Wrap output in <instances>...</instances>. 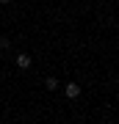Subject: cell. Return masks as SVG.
<instances>
[{
	"mask_svg": "<svg viewBox=\"0 0 119 124\" xmlns=\"http://www.w3.org/2000/svg\"><path fill=\"white\" fill-rule=\"evenodd\" d=\"M9 3H11V0H0V6H9Z\"/></svg>",
	"mask_w": 119,
	"mask_h": 124,
	"instance_id": "5b68a950",
	"label": "cell"
},
{
	"mask_svg": "<svg viewBox=\"0 0 119 124\" xmlns=\"http://www.w3.org/2000/svg\"><path fill=\"white\" fill-rule=\"evenodd\" d=\"M14 66L25 72V69H31V66H33V58L28 55V53H17V58H14Z\"/></svg>",
	"mask_w": 119,
	"mask_h": 124,
	"instance_id": "6da1fadb",
	"label": "cell"
},
{
	"mask_svg": "<svg viewBox=\"0 0 119 124\" xmlns=\"http://www.w3.org/2000/svg\"><path fill=\"white\" fill-rule=\"evenodd\" d=\"M64 94H66L69 99H78V97H80V85H78V83H64Z\"/></svg>",
	"mask_w": 119,
	"mask_h": 124,
	"instance_id": "7a4b0ae2",
	"label": "cell"
},
{
	"mask_svg": "<svg viewBox=\"0 0 119 124\" xmlns=\"http://www.w3.org/2000/svg\"><path fill=\"white\" fill-rule=\"evenodd\" d=\"M0 50H3V53L11 50V39H9V36H0Z\"/></svg>",
	"mask_w": 119,
	"mask_h": 124,
	"instance_id": "277c9868",
	"label": "cell"
},
{
	"mask_svg": "<svg viewBox=\"0 0 119 124\" xmlns=\"http://www.w3.org/2000/svg\"><path fill=\"white\" fill-rule=\"evenodd\" d=\"M44 88L47 91H58V80L55 77H44Z\"/></svg>",
	"mask_w": 119,
	"mask_h": 124,
	"instance_id": "3957f363",
	"label": "cell"
}]
</instances>
